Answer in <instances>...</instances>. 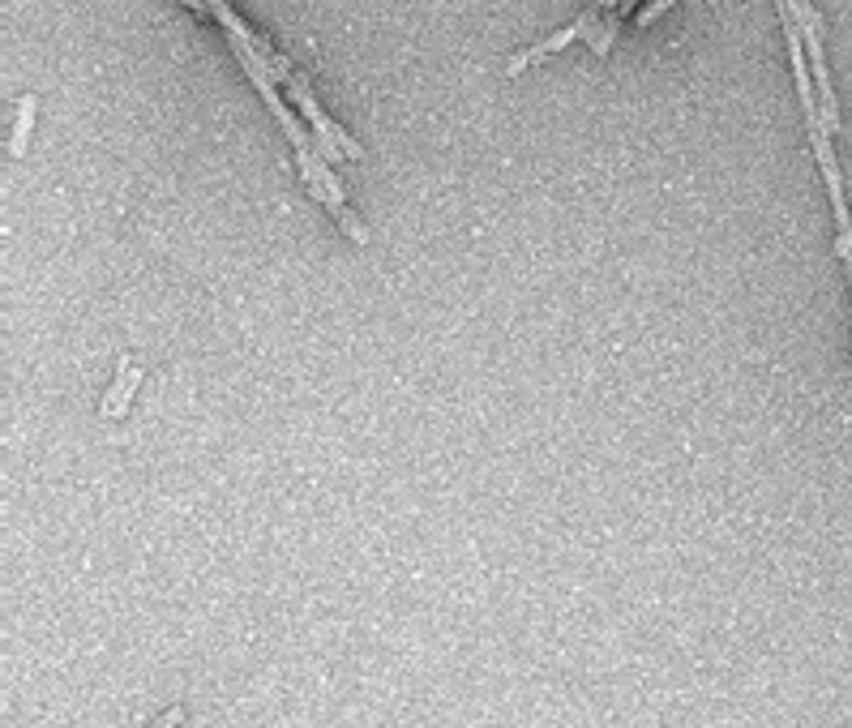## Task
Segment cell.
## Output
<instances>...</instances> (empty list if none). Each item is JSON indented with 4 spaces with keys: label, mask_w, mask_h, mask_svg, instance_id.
Returning <instances> with one entry per match:
<instances>
[{
    "label": "cell",
    "mask_w": 852,
    "mask_h": 728,
    "mask_svg": "<svg viewBox=\"0 0 852 728\" xmlns=\"http://www.w3.org/2000/svg\"><path fill=\"white\" fill-rule=\"evenodd\" d=\"M295 164H300V176H304V185H309L313 201H322L330 215H334V223L352 236L356 245H368V228L356 219V210H347L343 194H339V189H330V180H339V176L330 171L326 159H322L318 150H295Z\"/></svg>",
    "instance_id": "1"
},
{
    "label": "cell",
    "mask_w": 852,
    "mask_h": 728,
    "mask_svg": "<svg viewBox=\"0 0 852 728\" xmlns=\"http://www.w3.org/2000/svg\"><path fill=\"white\" fill-rule=\"evenodd\" d=\"M283 86H288L292 103L300 107V112H304V121H309V125H313V133H318V142H322V146H318V155H322L326 164H339V159H361V155H364L361 142H352V137H347V133L339 129V125H334V121L326 116V112L318 107V100L309 95V86L300 82V73H295L292 82H283Z\"/></svg>",
    "instance_id": "2"
},
{
    "label": "cell",
    "mask_w": 852,
    "mask_h": 728,
    "mask_svg": "<svg viewBox=\"0 0 852 728\" xmlns=\"http://www.w3.org/2000/svg\"><path fill=\"white\" fill-rule=\"evenodd\" d=\"M574 39H583V31H579V22H570V27H561V31H553V34H549V39H540L536 48H527V52H515V56H510V65H506V73H523V69L540 65L544 56H553V52H561V48H570Z\"/></svg>",
    "instance_id": "3"
},
{
    "label": "cell",
    "mask_w": 852,
    "mask_h": 728,
    "mask_svg": "<svg viewBox=\"0 0 852 728\" xmlns=\"http://www.w3.org/2000/svg\"><path fill=\"white\" fill-rule=\"evenodd\" d=\"M137 386H142V368L129 364V361H121V368H116V382H112V391L103 395L98 412H103V416H125V407H129V398H133Z\"/></svg>",
    "instance_id": "4"
},
{
    "label": "cell",
    "mask_w": 852,
    "mask_h": 728,
    "mask_svg": "<svg viewBox=\"0 0 852 728\" xmlns=\"http://www.w3.org/2000/svg\"><path fill=\"white\" fill-rule=\"evenodd\" d=\"M34 129V95L18 100V116H13V133H9V159H22L27 155V142Z\"/></svg>",
    "instance_id": "5"
},
{
    "label": "cell",
    "mask_w": 852,
    "mask_h": 728,
    "mask_svg": "<svg viewBox=\"0 0 852 728\" xmlns=\"http://www.w3.org/2000/svg\"><path fill=\"white\" fill-rule=\"evenodd\" d=\"M673 4H677V0H652V4H647V9L638 13V27H652V22H656L659 13H668Z\"/></svg>",
    "instance_id": "6"
},
{
    "label": "cell",
    "mask_w": 852,
    "mask_h": 728,
    "mask_svg": "<svg viewBox=\"0 0 852 728\" xmlns=\"http://www.w3.org/2000/svg\"><path fill=\"white\" fill-rule=\"evenodd\" d=\"M180 720H185V711H180V707H172V711H167L164 720H155V725H150V728H176V725H180Z\"/></svg>",
    "instance_id": "7"
}]
</instances>
